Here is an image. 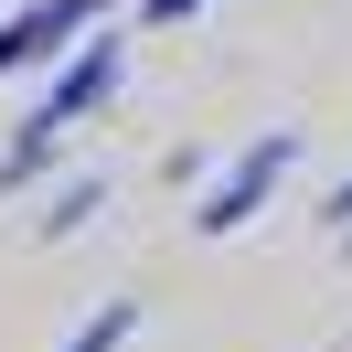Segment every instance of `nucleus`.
I'll return each instance as SVG.
<instances>
[{
	"label": "nucleus",
	"mask_w": 352,
	"mask_h": 352,
	"mask_svg": "<svg viewBox=\"0 0 352 352\" xmlns=\"http://www.w3.org/2000/svg\"><path fill=\"white\" fill-rule=\"evenodd\" d=\"M299 171V129H256L235 160H224L214 182H203V203H192V235H245V224L278 203V182Z\"/></svg>",
	"instance_id": "1"
},
{
	"label": "nucleus",
	"mask_w": 352,
	"mask_h": 352,
	"mask_svg": "<svg viewBox=\"0 0 352 352\" xmlns=\"http://www.w3.org/2000/svg\"><path fill=\"white\" fill-rule=\"evenodd\" d=\"M118 75H129V43H118V32H75V43L65 54H54V65H43V96H32V129H86V118L96 107H107V96H118Z\"/></svg>",
	"instance_id": "2"
},
{
	"label": "nucleus",
	"mask_w": 352,
	"mask_h": 352,
	"mask_svg": "<svg viewBox=\"0 0 352 352\" xmlns=\"http://www.w3.org/2000/svg\"><path fill=\"white\" fill-rule=\"evenodd\" d=\"M86 22H107V0H0V86L11 75H43Z\"/></svg>",
	"instance_id": "3"
},
{
	"label": "nucleus",
	"mask_w": 352,
	"mask_h": 352,
	"mask_svg": "<svg viewBox=\"0 0 352 352\" xmlns=\"http://www.w3.org/2000/svg\"><path fill=\"white\" fill-rule=\"evenodd\" d=\"M54 160H65V129H32L22 118V139L0 150V203H22L32 182H54Z\"/></svg>",
	"instance_id": "4"
},
{
	"label": "nucleus",
	"mask_w": 352,
	"mask_h": 352,
	"mask_svg": "<svg viewBox=\"0 0 352 352\" xmlns=\"http://www.w3.org/2000/svg\"><path fill=\"white\" fill-rule=\"evenodd\" d=\"M107 214V182H65V192H43V214H32V245H65V235H86V224Z\"/></svg>",
	"instance_id": "5"
},
{
	"label": "nucleus",
	"mask_w": 352,
	"mask_h": 352,
	"mask_svg": "<svg viewBox=\"0 0 352 352\" xmlns=\"http://www.w3.org/2000/svg\"><path fill=\"white\" fill-rule=\"evenodd\" d=\"M129 342H139V299H107L65 331V352H129Z\"/></svg>",
	"instance_id": "6"
},
{
	"label": "nucleus",
	"mask_w": 352,
	"mask_h": 352,
	"mask_svg": "<svg viewBox=\"0 0 352 352\" xmlns=\"http://www.w3.org/2000/svg\"><path fill=\"white\" fill-rule=\"evenodd\" d=\"M192 11H214V0H139V22H150V32H171V22H192Z\"/></svg>",
	"instance_id": "7"
},
{
	"label": "nucleus",
	"mask_w": 352,
	"mask_h": 352,
	"mask_svg": "<svg viewBox=\"0 0 352 352\" xmlns=\"http://www.w3.org/2000/svg\"><path fill=\"white\" fill-rule=\"evenodd\" d=\"M320 224H352V171H342V182L320 192Z\"/></svg>",
	"instance_id": "8"
},
{
	"label": "nucleus",
	"mask_w": 352,
	"mask_h": 352,
	"mask_svg": "<svg viewBox=\"0 0 352 352\" xmlns=\"http://www.w3.org/2000/svg\"><path fill=\"white\" fill-rule=\"evenodd\" d=\"M331 245H342V256H352V224H331Z\"/></svg>",
	"instance_id": "9"
},
{
	"label": "nucleus",
	"mask_w": 352,
	"mask_h": 352,
	"mask_svg": "<svg viewBox=\"0 0 352 352\" xmlns=\"http://www.w3.org/2000/svg\"><path fill=\"white\" fill-rule=\"evenodd\" d=\"M107 11H118V0H107Z\"/></svg>",
	"instance_id": "10"
}]
</instances>
